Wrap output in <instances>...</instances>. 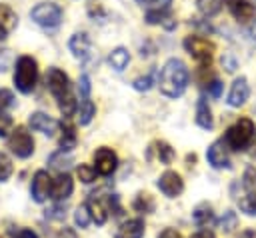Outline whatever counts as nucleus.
<instances>
[{
    "mask_svg": "<svg viewBox=\"0 0 256 238\" xmlns=\"http://www.w3.org/2000/svg\"><path fill=\"white\" fill-rule=\"evenodd\" d=\"M188 80H190V72L186 68V64L180 58H170L160 74H158V86L160 92L168 98H178L184 94V90L188 88Z\"/></svg>",
    "mask_w": 256,
    "mask_h": 238,
    "instance_id": "1",
    "label": "nucleus"
},
{
    "mask_svg": "<svg viewBox=\"0 0 256 238\" xmlns=\"http://www.w3.org/2000/svg\"><path fill=\"white\" fill-rule=\"evenodd\" d=\"M46 86H48L50 94L56 98L62 116H64V118H70V116L76 112L78 102H76V98H74L72 84H70L68 76H66L60 68H50V70L46 72Z\"/></svg>",
    "mask_w": 256,
    "mask_h": 238,
    "instance_id": "2",
    "label": "nucleus"
},
{
    "mask_svg": "<svg viewBox=\"0 0 256 238\" xmlns=\"http://www.w3.org/2000/svg\"><path fill=\"white\" fill-rule=\"evenodd\" d=\"M254 132H256L254 122H252L250 118H240V120H236V122L226 130L224 142H226V146H228L230 150L240 152V150H246V148L250 146V142H252V138H254Z\"/></svg>",
    "mask_w": 256,
    "mask_h": 238,
    "instance_id": "3",
    "label": "nucleus"
},
{
    "mask_svg": "<svg viewBox=\"0 0 256 238\" xmlns=\"http://www.w3.org/2000/svg\"><path fill=\"white\" fill-rule=\"evenodd\" d=\"M38 82V64L32 56H20L16 60L14 84L22 94H30Z\"/></svg>",
    "mask_w": 256,
    "mask_h": 238,
    "instance_id": "4",
    "label": "nucleus"
},
{
    "mask_svg": "<svg viewBox=\"0 0 256 238\" xmlns=\"http://www.w3.org/2000/svg\"><path fill=\"white\" fill-rule=\"evenodd\" d=\"M184 48L186 52L200 64V68H208L212 62V54H214V44L208 38L202 36H186L184 40Z\"/></svg>",
    "mask_w": 256,
    "mask_h": 238,
    "instance_id": "5",
    "label": "nucleus"
},
{
    "mask_svg": "<svg viewBox=\"0 0 256 238\" xmlns=\"http://www.w3.org/2000/svg\"><path fill=\"white\" fill-rule=\"evenodd\" d=\"M30 18L42 28H56L62 22V8L54 2H40L30 10Z\"/></svg>",
    "mask_w": 256,
    "mask_h": 238,
    "instance_id": "6",
    "label": "nucleus"
},
{
    "mask_svg": "<svg viewBox=\"0 0 256 238\" xmlns=\"http://www.w3.org/2000/svg\"><path fill=\"white\" fill-rule=\"evenodd\" d=\"M8 148L12 154H16L18 158H28L34 152V140L32 134L24 128V126H16L12 130V134L8 136Z\"/></svg>",
    "mask_w": 256,
    "mask_h": 238,
    "instance_id": "7",
    "label": "nucleus"
},
{
    "mask_svg": "<svg viewBox=\"0 0 256 238\" xmlns=\"http://www.w3.org/2000/svg\"><path fill=\"white\" fill-rule=\"evenodd\" d=\"M118 168V156L112 148L108 146H100L96 152H94V170L96 174L100 176H110L114 174Z\"/></svg>",
    "mask_w": 256,
    "mask_h": 238,
    "instance_id": "8",
    "label": "nucleus"
},
{
    "mask_svg": "<svg viewBox=\"0 0 256 238\" xmlns=\"http://www.w3.org/2000/svg\"><path fill=\"white\" fill-rule=\"evenodd\" d=\"M156 186H158V190H160L166 198H176V196H180L182 190H184V180H182V176H180L178 172L166 170V172L158 178Z\"/></svg>",
    "mask_w": 256,
    "mask_h": 238,
    "instance_id": "9",
    "label": "nucleus"
},
{
    "mask_svg": "<svg viewBox=\"0 0 256 238\" xmlns=\"http://www.w3.org/2000/svg\"><path fill=\"white\" fill-rule=\"evenodd\" d=\"M206 160L210 162L212 168H230V158H228V146L224 142V138L212 142L206 150Z\"/></svg>",
    "mask_w": 256,
    "mask_h": 238,
    "instance_id": "10",
    "label": "nucleus"
},
{
    "mask_svg": "<svg viewBox=\"0 0 256 238\" xmlns=\"http://www.w3.org/2000/svg\"><path fill=\"white\" fill-rule=\"evenodd\" d=\"M68 46H70V52L74 54V58H78L80 62L92 60V42H90V38H88L86 32H76V34H72Z\"/></svg>",
    "mask_w": 256,
    "mask_h": 238,
    "instance_id": "11",
    "label": "nucleus"
},
{
    "mask_svg": "<svg viewBox=\"0 0 256 238\" xmlns=\"http://www.w3.org/2000/svg\"><path fill=\"white\" fill-rule=\"evenodd\" d=\"M50 186H52V178L48 176L46 170H38L32 178V184H30V194L34 198V202H44L48 196H50Z\"/></svg>",
    "mask_w": 256,
    "mask_h": 238,
    "instance_id": "12",
    "label": "nucleus"
},
{
    "mask_svg": "<svg viewBox=\"0 0 256 238\" xmlns=\"http://www.w3.org/2000/svg\"><path fill=\"white\" fill-rule=\"evenodd\" d=\"M248 96H250L248 80H246L244 76H240V78H236V80L232 82V88H230V92H228L226 102H228V106H232V108H240V106L248 100Z\"/></svg>",
    "mask_w": 256,
    "mask_h": 238,
    "instance_id": "13",
    "label": "nucleus"
},
{
    "mask_svg": "<svg viewBox=\"0 0 256 238\" xmlns=\"http://www.w3.org/2000/svg\"><path fill=\"white\" fill-rule=\"evenodd\" d=\"M74 190V182L70 178L68 172H60L54 180H52V186H50V198L54 200H66Z\"/></svg>",
    "mask_w": 256,
    "mask_h": 238,
    "instance_id": "14",
    "label": "nucleus"
},
{
    "mask_svg": "<svg viewBox=\"0 0 256 238\" xmlns=\"http://www.w3.org/2000/svg\"><path fill=\"white\" fill-rule=\"evenodd\" d=\"M230 14L238 20V22H250L256 16V6L248 0H224Z\"/></svg>",
    "mask_w": 256,
    "mask_h": 238,
    "instance_id": "15",
    "label": "nucleus"
},
{
    "mask_svg": "<svg viewBox=\"0 0 256 238\" xmlns=\"http://www.w3.org/2000/svg\"><path fill=\"white\" fill-rule=\"evenodd\" d=\"M28 124H30L32 130L42 132V134H46V136H54L56 130H58V122H56L54 118L46 116L44 112H32L30 118H28Z\"/></svg>",
    "mask_w": 256,
    "mask_h": 238,
    "instance_id": "16",
    "label": "nucleus"
},
{
    "mask_svg": "<svg viewBox=\"0 0 256 238\" xmlns=\"http://www.w3.org/2000/svg\"><path fill=\"white\" fill-rule=\"evenodd\" d=\"M144 236V220L142 218H130L122 222L114 234V238H142Z\"/></svg>",
    "mask_w": 256,
    "mask_h": 238,
    "instance_id": "17",
    "label": "nucleus"
},
{
    "mask_svg": "<svg viewBox=\"0 0 256 238\" xmlns=\"http://www.w3.org/2000/svg\"><path fill=\"white\" fill-rule=\"evenodd\" d=\"M86 208H88V212H90V218H92L98 226H102V224L106 222V218H108V210H106L104 202H102L96 194L90 196V198L86 200Z\"/></svg>",
    "mask_w": 256,
    "mask_h": 238,
    "instance_id": "18",
    "label": "nucleus"
},
{
    "mask_svg": "<svg viewBox=\"0 0 256 238\" xmlns=\"http://www.w3.org/2000/svg\"><path fill=\"white\" fill-rule=\"evenodd\" d=\"M196 124L204 130H210L214 126L212 112H210V106H208L206 98H198V102H196Z\"/></svg>",
    "mask_w": 256,
    "mask_h": 238,
    "instance_id": "19",
    "label": "nucleus"
},
{
    "mask_svg": "<svg viewBox=\"0 0 256 238\" xmlns=\"http://www.w3.org/2000/svg\"><path fill=\"white\" fill-rule=\"evenodd\" d=\"M192 220H194V224H198V226H208L210 222H214L212 206H210L208 202H200V204L192 210Z\"/></svg>",
    "mask_w": 256,
    "mask_h": 238,
    "instance_id": "20",
    "label": "nucleus"
},
{
    "mask_svg": "<svg viewBox=\"0 0 256 238\" xmlns=\"http://www.w3.org/2000/svg\"><path fill=\"white\" fill-rule=\"evenodd\" d=\"M62 136H60V150L62 152H70L74 146H76V130H74V126L68 122V118H66V122L62 120Z\"/></svg>",
    "mask_w": 256,
    "mask_h": 238,
    "instance_id": "21",
    "label": "nucleus"
},
{
    "mask_svg": "<svg viewBox=\"0 0 256 238\" xmlns=\"http://www.w3.org/2000/svg\"><path fill=\"white\" fill-rule=\"evenodd\" d=\"M148 152H156V156H158V160H160L162 164H170V162L174 160V150H172V146H170L168 142H164V140L152 142L150 148H148Z\"/></svg>",
    "mask_w": 256,
    "mask_h": 238,
    "instance_id": "22",
    "label": "nucleus"
},
{
    "mask_svg": "<svg viewBox=\"0 0 256 238\" xmlns=\"http://www.w3.org/2000/svg\"><path fill=\"white\" fill-rule=\"evenodd\" d=\"M108 62H110V66H112L116 72H122V70L128 66V62H130V54H128L126 48L118 46V48H114V50L110 52Z\"/></svg>",
    "mask_w": 256,
    "mask_h": 238,
    "instance_id": "23",
    "label": "nucleus"
},
{
    "mask_svg": "<svg viewBox=\"0 0 256 238\" xmlns=\"http://www.w3.org/2000/svg\"><path fill=\"white\" fill-rule=\"evenodd\" d=\"M0 24L6 32H12L18 24V16L8 4H0Z\"/></svg>",
    "mask_w": 256,
    "mask_h": 238,
    "instance_id": "24",
    "label": "nucleus"
},
{
    "mask_svg": "<svg viewBox=\"0 0 256 238\" xmlns=\"http://www.w3.org/2000/svg\"><path fill=\"white\" fill-rule=\"evenodd\" d=\"M222 4H224V0H196V6L200 10V14L206 16V18L216 16L222 10Z\"/></svg>",
    "mask_w": 256,
    "mask_h": 238,
    "instance_id": "25",
    "label": "nucleus"
},
{
    "mask_svg": "<svg viewBox=\"0 0 256 238\" xmlns=\"http://www.w3.org/2000/svg\"><path fill=\"white\" fill-rule=\"evenodd\" d=\"M94 114H96L94 102H92L90 98H82V100H80V116H78V122H80L82 126H86V124H90V120L94 118Z\"/></svg>",
    "mask_w": 256,
    "mask_h": 238,
    "instance_id": "26",
    "label": "nucleus"
},
{
    "mask_svg": "<svg viewBox=\"0 0 256 238\" xmlns=\"http://www.w3.org/2000/svg\"><path fill=\"white\" fill-rule=\"evenodd\" d=\"M132 208H134L136 212L148 214V212H152V210H154V200H152V196H150V194H146V192H140V194L134 198V202H132Z\"/></svg>",
    "mask_w": 256,
    "mask_h": 238,
    "instance_id": "27",
    "label": "nucleus"
},
{
    "mask_svg": "<svg viewBox=\"0 0 256 238\" xmlns=\"http://www.w3.org/2000/svg\"><path fill=\"white\" fill-rule=\"evenodd\" d=\"M48 164H50V168H54V170H58V172H64V170L70 168L72 158H70V156H64V152L60 150V152H56V154H52V156L48 158Z\"/></svg>",
    "mask_w": 256,
    "mask_h": 238,
    "instance_id": "28",
    "label": "nucleus"
},
{
    "mask_svg": "<svg viewBox=\"0 0 256 238\" xmlns=\"http://www.w3.org/2000/svg\"><path fill=\"white\" fill-rule=\"evenodd\" d=\"M238 206L244 214L248 216H256V192H246L240 200H238Z\"/></svg>",
    "mask_w": 256,
    "mask_h": 238,
    "instance_id": "29",
    "label": "nucleus"
},
{
    "mask_svg": "<svg viewBox=\"0 0 256 238\" xmlns=\"http://www.w3.org/2000/svg\"><path fill=\"white\" fill-rule=\"evenodd\" d=\"M236 224H238V216H236V212H232V210H226L224 216L218 220V228H220L222 232H232V230L236 228Z\"/></svg>",
    "mask_w": 256,
    "mask_h": 238,
    "instance_id": "30",
    "label": "nucleus"
},
{
    "mask_svg": "<svg viewBox=\"0 0 256 238\" xmlns=\"http://www.w3.org/2000/svg\"><path fill=\"white\" fill-rule=\"evenodd\" d=\"M12 170H14V166H12L10 156L0 152V182H6L12 176Z\"/></svg>",
    "mask_w": 256,
    "mask_h": 238,
    "instance_id": "31",
    "label": "nucleus"
},
{
    "mask_svg": "<svg viewBox=\"0 0 256 238\" xmlns=\"http://www.w3.org/2000/svg\"><path fill=\"white\" fill-rule=\"evenodd\" d=\"M90 212H88V208H86V202L84 204H80L78 208H76V212H74V222H76V226H80V228H86L88 224H90Z\"/></svg>",
    "mask_w": 256,
    "mask_h": 238,
    "instance_id": "32",
    "label": "nucleus"
},
{
    "mask_svg": "<svg viewBox=\"0 0 256 238\" xmlns=\"http://www.w3.org/2000/svg\"><path fill=\"white\" fill-rule=\"evenodd\" d=\"M242 186L248 192H256V166H248L242 176Z\"/></svg>",
    "mask_w": 256,
    "mask_h": 238,
    "instance_id": "33",
    "label": "nucleus"
},
{
    "mask_svg": "<svg viewBox=\"0 0 256 238\" xmlns=\"http://www.w3.org/2000/svg\"><path fill=\"white\" fill-rule=\"evenodd\" d=\"M154 76H156V70H150L146 76H140V78H136V80L132 82V86H134L136 90H140V92H144V90H150V86L154 84Z\"/></svg>",
    "mask_w": 256,
    "mask_h": 238,
    "instance_id": "34",
    "label": "nucleus"
},
{
    "mask_svg": "<svg viewBox=\"0 0 256 238\" xmlns=\"http://www.w3.org/2000/svg\"><path fill=\"white\" fill-rule=\"evenodd\" d=\"M76 172H78L80 182H84V184H90V182H94V178H96V170H94V166H90V164H80Z\"/></svg>",
    "mask_w": 256,
    "mask_h": 238,
    "instance_id": "35",
    "label": "nucleus"
},
{
    "mask_svg": "<svg viewBox=\"0 0 256 238\" xmlns=\"http://www.w3.org/2000/svg\"><path fill=\"white\" fill-rule=\"evenodd\" d=\"M138 2L146 8V12H158V10H168L172 0H138Z\"/></svg>",
    "mask_w": 256,
    "mask_h": 238,
    "instance_id": "36",
    "label": "nucleus"
},
{
    "mask_svg": "<svg viewBox=\"0 0 256 238\" xmlns=\"http://www.w3.org/2000/svg\"><path fill=\"white\" fill-rule=\"evenodd\" d=\"M14 104V94L8 88H0V112H4L6 108H10Z\"/></svg>",
    "mask_w": 256,
    "mask_h": 238,
    "instance_id": "37",
    "label": "nucleus"
},
{
    "mask_svg": "<svg viewBox=\"0 0 256 238\" xmlns=\"http://www.w3.org/2000/svg\"><path fill=\"white\" fill-rule=\"evenodd\" d=\"M46 218H50V220H64L66 218V206H62V204L52 206L50 210H46Z\"/></svg>",
    "mask_w": 256,
    "mask_h": 238,
    "instance_id": "38",
    "label": "nucleus"
},
{
    "mask_svg": "<svg viewBox=\"0 0 256 238\" xmlns=\"http://www.w3.org/2000/svg\"><path fill=\"white\" fill-rule=\"evenodd\" d=\"M8 132H12V118L6 112H0V138L8 136Z\"/></svg>",
    "mask_w": 256,
    "mask_h": 238,
    "instance_id": "39",
    "label": "nucleus"
},
{
    "mask_svg": "<svg viewBox=\"0 0 256 238\" xmlns=\"http://www.w3.org/2000/svg\"><path fill=\"white\" fill-rule=\"evenodd\" d=\"M206 92H208L212 98H218V96L222 94V82H220V80L206 82Z\"/></svg>",
    "mask_w": 256,
    "mask_h": 238,
    "instance_id": "40",
    "label": "nucleus"
},
{
    "mask_svg": "<svg viewBox=\"0 0 256 238\" xmlns=\"http://www.w3.org/2000/svg\"><path fill=\"white\" fill-rule=\"evenodd\" d=\"M80 96L82 98H90V78H88V74L80 76Z\"/></svg>",
    "mask_w": 256,
    "mask_h": 238,
    "instance_id": "41",
    "label": "nucleus"
},
{
    "mask_svg": "<svg viewBox=\"0 0 256 238\" xmlns=\"http://www.w3.org/2000/svg\"><path fill=\"white\" fill-rule=\"evenodd\" d=\"M10 60H12L10 50H0V72H6V70H8Z\"/></svg>",
    "mask_w": 256,
    "mask_h": 238,
    "instance_id": "42",
    "label": "nucleus"
},
{
    "mask_svg": "<svg viewBox=\"0 0 256 238\" xmlns=\"http://www.w3.org/2000/svg\"><path fill=\"white\" fill-rule=\"evenodd\" d=\"M12 238H38V234L32 228H20Z\"/></svg>",
    "mask_w": 256,
    "mask_h": 238,
    "instance_id": "43",
    "label": "nucleus"
},
{
    "mask_svg": "<svg viewBox=\"0 0 256 238\" xmlns=\"http://www.w3.org/2000/svg\"><path fill=\"white\" fill-rule=\"evenodd\" d=\"M156 238H182V234H180V232H176L174 228H164Z\"/></svg>",
    "mask_w": 256,
    "mask_h": 238,
    "instance_id": "44",
    "label": "nucleus"
},
{
    "mask_svg": "<svg viewBox=\"0 0 256 238\" xmlns=\"http://www.w3.org/2000/svg\"><path fill=\"white\" fill-rule=\"evenodd\" d=\"M54 238H78V236H76V232H74L72 228H66V226H64L62 230H58V232L54 234Z\"/></svg>",
    "mask_w": 256,
    "mask_h": 238,
    "instance_id": "45",
    "label": "nucleus"
},
{
    "mask_svg": "<svg viewBox=\"0 0 256 238\" xmlns=\"http://www.w3.org/2000/svg\"><path fill=\"white\" fill-rule=\"evenodd\" d=\"M192 238H214V234H212L210 230H200V232H196Z\"/></svg>",
    "mask_w": 256,
    "mask_h": 238,
    "instance_id": "46",
    "label": "nucleus"
},
{
    "mask_svg": "<svg viewBox=\"0 0 256 238\" xmlns=\"http://www.w3.org/2000/svg\"><path fill=\"white\" fill-rule=\"evenodd\" d=\"M240 238H256V234H254V230H244L240 234Z\"/></svg>",
    "mask_w": 256,
    "mask_h": 238,
    "instance_id": "47",
    "label": "nucleus"
},
{
    "mask_svg": "<svg viewBox=\"0 0 256 238\" xmlns=\"http://www.w3.org/2000/svg\"><path fill=\"white\" fill-rule=\"evenodd\" d=\"M6 34H8V32H6V30L2 28V24H0V42H2L4 38H6Z\"/></svg>",
    "mask_w": 256,
    "mask_h": 238,
    "instance_id": "48",
    "label": "nucleus"
},
{
    "mask_svg": "<svg viewBox=\"0 0 256 238\" xmlns=\"http://www.w3.org/2000/svg\"><path fill=\"white\" fill-rule=\"evenodd\" d=\"M254 38H256V30H254Z\"/></svg>",
    "mask_w": 256,
    "mask_h": 238,
    "instance_id": "49",
    "label": "nucleus"
}]
</instances>
